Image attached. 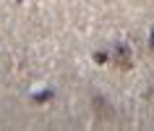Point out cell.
<instances>
[{
	"instance_id": "cell-1",
	"label": "cell",
	"mask_w": 154,
	"mask_h": 131,
	"mask_svg": "<svg viewBox=\"0 0 154 131\" xmlns=\"http://www.w3.org/2000/svg\"><path fill=\"white\" fill-rule=\"evenodd\" d=\"M112 63H118L120 68H131V55H128V47H125V45H118V47H115Z\"/></svg>"
},
{
	"instance_id": "cell-2",
	"label": "cell",
	"mask_w": 154,
	"mask_h": 131,
	"mask_svg": "<svg viewBox=\"0 0 154 131\" xmlns=\"http://www.w3.org/2000/svg\"><path fill=\"white\" fill-rule=\"evenodd\" d=\"M152 47H154V32H152Z\"/></svg>"
}]
</instances>
